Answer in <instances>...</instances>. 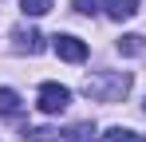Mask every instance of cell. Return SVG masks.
I'll use <instances>...</instances> for the list:
<instances>
[{"instance_id": "cell-1", "label": "cell", "mask_w": 146, "mask_h": 142, "mask_svg": "<svg viewBox=\"0 0 146 142\" xmlns=\"http://www.w3.org/2000/svg\"><path fill=\"white\" fill-rule=\"evenodd\" d=\"M126 91H130V71H99L83 79V95L95 103H122Z\"/></svg>"}, {"instance_id": "cell-2", "label": "cell", "mask_w": 146, "mask_h": 142, "mask_svg": "<svg viewBox=\"0 0 146 142\" xmlns=\"http://www.w3.org/2000/svg\"><path fill=\"white\" fill-rule=\"evenodd\" d=\"M36 107H40L44 115H63V111L71 107V91H67L63 83H44L40 95H36Z\"/></svg>"}, {"instance_id": "cell-3", "label": "cell", "mask_w": 146, "mask_h": 142, "mask_svg": "<svg viewBox=\"0 0 146 142\" xmlns=\"http://www.w3.org/2000/svg\"><path fill=\"white\" fill-rule=\"evenodd\" d=\"M51 47H55V55L67 59V63H83V59H87V44H83L79 36H51Z\"/></svg>"}, {"instance_id": "cell-4", "label": "cell", "mask_w": 146, "mask_h": 142, "mask_svg": "<svg viewBox=\"0 0 146 142\" xmlns=\"http://www.w3.org/2000/svg\"><path fill=\"white\" fill-rule=\"evenodd\" d=\"M12 40H16V51H28V55H40L44 51V36L36 28H16Z\"/></svg>"}, {"instance_id": "cell-5", "label": "cell", "mask_w": 146, "mask_h": 142, "mask_svg": "<svg viewBox=\"0 0 146 142\" xmlns=\"http://www.w3.org/2000/svg\"><path fill=\"white\" fill-rule=\"evenodd\" d=\"M103 8H107L111 20H130V16H138V0H103Z\"/></svg>"}, {"instance_id": "cell-6", "label": "cell", "mask_w": 146, "mask_h": 142, "mask_svg": "<svg viewBox=\"0 0 146 142\" xmlns=\"http://www.w3.org/2000/svg\"><path fill=\"white\" fill-rule=\"evenodd\" d=\"M0 115H20V95L12 91V87H0Z\"/></svg>"}, {"instance_id": "cell-7", "label": "cell", "mask_w": 146, "mask_h": 142, "mask_svg": "<svg viewBox=\"0 0 146 142\" xmlns=\"http://www.w3.org/2000/svg\"><path fill=\"white\" fill-rule=\"evenodd\" d=\"M119 51H122V55H142V51H146V40L138 36V32H130V36L119 40Z\"/></svg>"}, {"instance_id": "cell-8", "label": "cell", "mask_w": 146, "mask_h": 142, "mask_svg": "<svg viewBox=\"0 0 146 142\" xmlns=\"http://www.w3.org/2000/svg\"><path fill=\"white\" fill-rule=\"evenodd\" d=\"M24 138L28 142H59L63 134H59L55 126H32V130H24Z\"/></svg>"}, {"instance_id": "cell-9", "label": "cell", "mask_w": 146, "mask_h": 142, "mask_svg": "<svg viewBox=\"0 0 146 142\" xmlns=\"http://www.w3.org/2000/svg\"><path fill=\"white\" fill-rule=\"evenodd\" d=\"M95 138V122H75L67 130V142H91Z\"/></svg>"}, {"instance_id": "cell-10", "label": "cell", "mask_w": 146, "mask_h": 142, "mask_svg": "<svg viewBox=\"0 0 146 142\" xmlns=\"http://www.w3.org/2000/svg\"><path fill=\"white\" fill-rule=\"evenodd\" d=\"M24 16H48L51 12V0H20Z\"/></svg>"}, {"instance_id": "cell-11", "label": "cell", "mask_w": 146, "mask_h": 142, "mask_svg": "<svg viewBox=\"0 0 146 142\" xmlns=\"http://www.w3.org/2000/svg\"><path fill=\"white\" fill-rule=\"evenodd\" d=\"M103 142H138V134L126 130V126H111V130L103 134Z\"/></svg>"}, {"instance_id": "cell-12", "label": "cell", "mask_w": 146, "mask_h": 142, "mask_svg": "<svg viewBox=\"0 0 146 142\" xmlns=\"http://www.w3.org/2000/svg\"><path fill=\"white\" fill-rule=\"evenodd\" d=\"M99 0H75V12H83V16H95Z\"/></svg>"}, {"instance_id": "cell-13", "label": "cell", "mask_w": 146, "mask_h": 142, "mask_svg": "<svg viewBox=\"0 0 146 142\" xmlns=\"http://www.w3.org/2000/svg\"><path fill=\"white\" fill-rule=\"evenodd\" d=\"M142 142H146V138H142Z\"/></svg>"}]
</instances>
